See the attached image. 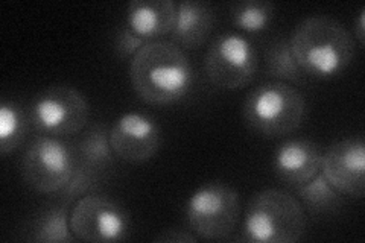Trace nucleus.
Masks as SVG:
<instances>
[{
  "label": "nucleus",
  "instance_id": "10",
  "mask_svg": "<svg viewBox=\"0 0 365 243\" xmlns=\"http://www.w3.org/2000/svg\"><path fill=\"white\" fill-rule=\"evenodd\" d=\"M110 145L116 158L127 163H145L162 148V128L150 114L123 113L110 128Z\"/></svg>",
  "mask_w": 365,
  "mask_h": 243
},
{
  "label": "nucleus",
  "instance_id": "15",
  "mask_svg": "<svg viewBox=\"0 0 365 243\" xmlns=\"http://www.w3.org/2000/svg\"><path fill=\"white\" fill-rule=\"evenodd\" d=\"M76 165L104 181L106 173L114 165V152L110 145V130L106 123H95L81 137L75 148Z\"/></svg>",
  "mask_w": 365,
  "mask_h": 243
},
{
  "label": "nucleus",
  "instance_id": "20",
  "mask_svg": "<svg viewBox=\"0 0 365 243\" xmlns=\"http://www.w3.org/2000/svg\"><path fill=\"white\" fill-rule=\"evenodd\" d=\"M276 6L267 0H244L230 6L233 26L247 33L264 32L271 26Z\"/></svg>",
  "mask_w": 365,
  "mask_h": 243
},
{
  "label": "nucleus",
  "instance_id": "3",
  "mask_svg": "<svg viewBox=\"0 0 365 243\" xmlns=\"http://www.w3.org/2000/svg\"><path fill=\"white\" fill-rule=\"evenodd\" d=\"M306 224L304 208L294 195L280 189H265L248 202L237 240L295 243L303 239Z\"/></svg>",
  "mask_w": 365,
  "mask_h": 243
},
{
  "label": "nucleus",
  "instance_id": "12",
  "mask_svg": "<svg viewBox=\"0 0 365 243\" xmlns=\"http://www.w3.org/2000/svg\"><path fill=\"white\" fill-rule=\"evenodd\" d=\"M322 158L323 149L318 143L309 138H291L276 149L272 169L283 184L297 189L319 173Z\"/></svg>",
  "mask_w": 365,
  "mask_h": 243
},
{
  "label": "nucleus",
  "instance_id": "9",
  "mask_svg": "<svg viewBox=\"0 0 365 243\" xmlns=\"http://www.w3.org/2000/svg\"><path fill=\"white\" fill-rule=\"evenodd\" d=\"M71 228L78 240L113 243L128 239L131 221L119 202L104 195L88 193L75 201Z\"/></svg>",
  "mask_w": 365,
  "mask_h": 243
},
{
  "label": "nucleus",
  "instance_id": "8",
  "mask_svg": "<svg viewBox=\"0 0 365 243\" xmlns=\"http://www.w3.org/2000/svg\"><path fill=\"white\" fill-rule=\"evenodd\" d=\"M204 71L215 87L222 90L244 88L259 71L256 46L242 33L222 32L210 43L204 58Z\"/></svg>",
  "mask_w": 365,
  "mask_h": 243
},
{
  "label": "nucleus",
  "instance_id": "7",
  "mask_svg": "<svg viewBox=\"0 0 365 243\" xmlns=\"http://www.w3.org/2000/svg\"><path fill=\"white\" fill-rule=\"evenodd\" d=\"M28 114L34 131L66 138L86 128L90 107L86 96L75 87L52 86L32 99Z\"/></svg>",
  "mask_w": 365,
  "mask_h": 243
},
{
  "label": "nucleus",
  "instance_id": "13",
  "mask_svg": "<svg viewBox=\"0 0 365 243\" xmlns=\"http://www.w3.org/2000/svg\"><path fill=\"white\" fill-rule=\"evenodd\" d=\"M177 5L174 0H131L127 8V26L146 41L162 40L174 31Z\"/></svg>",
  "mask_w": 365,
  "mask_h": 243
},
{
  "label": "nucleus",
  "instance_id": "21",
  "mask_svg": "<svg viewBox=\"0 0 365 243\" xmlns=\"http://www.w3.org/2000/svg\"><path fill=\"white\" fill-rule=\"evenodd\" d=\"M146 43L150 41L135 36V33L125 25L122 29H119L116 40H114V52H116V55L122 58V60H125V58H133Z\"/></svg>",
  "mask_w": 365,
  "mask_h": 243
},
{
  "label": "nucleus",
  "instance_id": "19",
  "mask_svg": "<svg viewBox=\"0 0 365 243\" xmlns=\"http://www.w3.org/2000/svg\"><path fill=\"white\" fill-rule=\"evenodd\" d=\"M265 73L280 83H302L304 73L292 53L289 38L280 37L268 46L265 52Z\"/></svg>",
  "mask_w": 365,
  "mask_h": 243
},
{
  "label": "nucleus",
  "instance_id": "14",
  "mask_svg": "<svg viewBox=\"0 0 365 243\" xmlns=\"http://www.w3.org/2000/svg\"><path fill=\"white\" fill-rule=\"evenodd\" d=\"M215 28L213 8L200 0H182L177 5V20L170 41L182 51L198 49Z\"/></svg>",
  "mask_w": 365,
  "mask_h": 243
},
{
  "label": "nucleus",
  "instance_id": "17",
  "mask_svg": "<svg viewBox=\"0 0 365 243\" xmlns=\"http://www.w3.org/2000/svg\"><path fill=\"white\" fill-rule=\"evenodd\" d=\"M295 192L297 200L302 202L304 212L312 216L334 213L342 205L341 193L330 186L322 172L297 187Z\"/></svg>",
  "mask_w": 365,
  "mask_h": 243
},
{
  "label": "nucleus",
  "instance_id": "18",
  "mask_svg": "<svg viewBox=\"0 0 365 243\" xmlns=\"http://www.w3.org/2000/svg\"><path fill=\"white\" fill-rule=\"evenodd\" d=\"M32 130L29 114L19 103L4 100L0 105V150L9 154L16 150Z\"/></svg>",
  "mask_w": 365,
  "mask_h": 243
},
{
  "label": "nucleus",
  "instance_id": "22",
  "mask_svg": "<svg viewBox=\"0 0 365 243\" xmlns=\"http://www.w3.org/2000/svg\"><path fill=\"white\" fill-rule=\"evenodd\" d=\"M155 242H166V243H185V242H197L198 237L192 231L185 229H168L163 234H160L154 239Z\"/></svg>",
  "mask_w": 365,
  "mask_h": 243
},
{
  "label": "nucleus",
  "instance_id": "4",
  "mask_svg": "<svg viewBox=\"0 0 365 243\" xmlns=\"http://www.w3.org/2000/svg\"><path fill=\"white\" fill-rule=\"evenodd\" d=\"M242 113L255 133L269 138L283 137L300 128L306 118V99L292 84L271 81L250 91Z\"/></svg>",
  "mask_w": 365,
  "mask_h": 243
},
{
  "label": "nucleus",
  "instance_id": "16",
  "mask_svg": "<svg viewBox=\"0 0 365 243\" xmlns=\"http://www.w3.org/2000/svg\"><path fill=\"white\" fill-rule=\"evenodd\" d=\"M25 240L38 243H68L78 240L71 228L68 207L55 205L38 213L29 224Z\"/></svg>",
  "mask_w": 365,
  "mask_h": 243
},
{
  "label": "nucleus",
  "instance_id": "23",
  "mask_svg": "<svg viewBox=\"0 0 365 243\" xmlns=\"http://www.w3.org/2000/svg\"><path fill=\"white\" fill-rule=\"evenodd\" d=\"M353 33H355V37H353V38H356L359 41V44L362 46L364 44V37H365V8L361 9Z\"/></svg>",
  "mask_w": 365,
  "mask_h": 243
},
{
  "label": "nucleus",
  "instance_id": "6",
  "mask_svg": "<svg viewBox=\"0 0 365 243\" xmlns=\"http://www.w3.org/2000/svg\"><path fill=\"white\" fill-rule=\"evenodd\" d=\"M241 216L239 193L224 182H207L190 195L186 221L192 233L202 240H225Z\"/></svg>",
  "mask_w": 365,
  "mask_h": 243
},
{
  "label": "nucleus",
  "instance_id": "2",
  "mask_svg": "<svg viewBox=\"0 0 365 243\" xmlns=\"http://www.w3.org/2000/svg\"><path fill=\"white\" fill-rule=\"evenodd\" d=\"M291 49L302 72L319 79L339 76L355 56V38L329 16H311L295 26Z\"/></svg>",
  "mask_w": 365,
  "mask_h": 243
},
{
  "label": "nucleus",
  "instance_id": "1",
  "mask_svg": "<svg viewBox=\"0 0 365 243\" xmlns=\"http://www.w3.org/2000/svg\"><path fill=\"white\" fill-rule=\"evenodd\" d=\"M130 81L143 102L173 105L190 93L195 73L185 51L170 40H155L131 58Z\"/></svg>",
  "mask_w": 365,
  "mask_h": 243
},
{
  "label": "nucleus",
  "instance_id": "5",
  "mask_svg": "<svg viewBox=\"0 0 365 243\" xmlns=\"http://www.w3.org/2000/svg\"><path fill=\"white\" fill-rule=\"evenodd\" d=\"M76 166L75 148L64 138L37 135L20 160V173L28 187L40 193H58L72 180Z\"/></svg>",
  "mask_w": 365,
  "mask_h": 243
},
{
  "label": "nucleus",
  "instance_id": "11",
  "mask_svg": "<svg viewBox=\"0 0 365 243\" xmlns=\"http://www.w3.org/2000/svg\"><path fill=\"white\" fill-rule=\"evenodd\" d=\"M319 172L335 190L350 198H362L365 190V143L362 137H347L323 152Z\"/></svg>",
  "mask_w": 365,
  "mask_h": 243
}]
</instances>
